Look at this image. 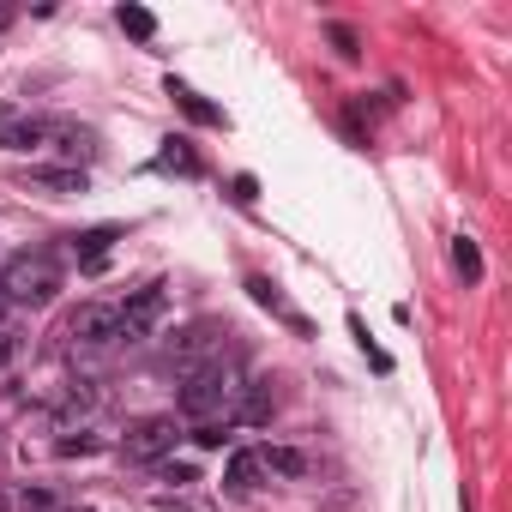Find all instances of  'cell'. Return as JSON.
Wrapping results in <instances>:
<instances>
[{
    "label": "cell",
    "mask_w": 512,
    "mask_h": 512,
    "mask_svg": "<svg viewBox=\"0 0 512 512\" xmlns=\"http://www.w3.org/2000/svg\"><path fill=\"white\" fill-rule=\"evenodd\" d=\"M55 290H61L55 253H13V260L0 266V296H7V308H49Z\"/></svg>",
    "instance_id": "6da1fadb"
},
{
    "label": "cell",
    "mask_w": 512,
    "mask_h": 512,
    "mask_svg": "<svg viewBox=\"0 0 512 512\" xmlns=\"http://www.w3.org/2000/svg\"><path fill=\"white\" fill-rule=\"evenodd\" d=\"M235 392H241V368H235V362H223V356H211L205 368H193V374H187V386H181L175 410H181V416H193V422H217V410H223V404H235Z\"/></svg>",
    "instance_id": "7a4b0ae2"
},
{
    "label": "cell",
    "mask_w": 512,
    "mask_h": 512,
    "mask_svg": "<svg viewBox=\"0 0 512 512\" xmlns=\"http://www.w3.org/2000/svg\"><path fill=\"white\" fill-rule=\"evenodd\" d=\"M175 440H181V422L175 416H145V422H133L127 428V458H139V464H157V458H169L175 452Z\"/></svg>",
    "instance_id": "3957f363"
},
{
    "label": "cell",
    "mask_w": 512,
    "mask_h": 512,
    "mask_svg": "<svg viewBox=\"0 0 512 512\" xmlns=\"http://www.w3.org/2000/svg\"><path fill=\"white\" fill-rule=\"evenodd\" d=\"M73 344H85V350H109V344H121V308H109V302H85L79 314H73Z\"/></svg>",
    "instance_id": "277c9868"
},
{
    "label": "cell",
    "mask_w": 512,
    "mask_h": 512,
    "mask_svg": "<svg viewBox=\"0 0 512 512\" xmlns=\"http://www.w3.org/2000/svg\"><path fill=\"white\" fill-rule=\"evenodd\" d=\"M157 314H163V284H145V290L121 308V344H139V338L157 326Z\"/></svg>",
    "instance_id": "5b68a950"
},
{
    "label": "cell",
    "mask_w": 512,
    "mask_h": 512,
    "mask_svg": "<svg viewBox=\"0 0 512 512\" xmlns=\"http://www.w3.org/2000/svg\"><path fill=\"white\" fill-rule=\"evenodd\" d=\"M55 139V121L43 115H7L0 121V151H43Z\"/></svg>",
    "instance_id": "8992f818"
},
{
    "label": "cell",
    "mask_w": 512,
    "mask_h": 512,
    "mask_svg": "<svg viewBox=\"0 0 512 512\" xmlns=\"http://www.w3.org/2000/svg\"><path fill=\"white\" fill-rule=\"evenodd\" d=\"M31 187H37V193H55V199H73V193L91 187V175H85L79 163H37V169H31Z\"/></svg>",
    "instance_id": "52a82bcc"
},
{
    "label": "cell",
    "mask_w": 512,
    "mask_h": 512,
    "mask_svg": "<svg viewBox=\"0 0 512 512\" xmlns=\"http://www.w3.org/2000/svg\"><path fill=\"white\" fill-rule=\"evenodd\" d=\"M266 482V464H260V446H247V452H235L229 464H223V488L229 494H253Z\"/></svg>",
    "instance_id": "ba28073f"
},
{
    "label": "cell",
    "mask_w": 512,
    "mask_h": 512,
    "mask_svg": "<svg viewBox=\"0 0 512 512\" xmlns=\"http://www.w3.org/2000/svg\"><path fill=\"white\" fill-rule=\"evenodd\" d=\"M260 464H266V476H284V482L308 476V452L302 446H260Z\"/></svg>",
    "instance_id": "9c48e42d"
},
{
    "label": "cell",
    "mask_w": 512,
    "mask_h": 512,
    "mask_svg": "<svg viewBox=\"0 0 512 512\" xmlns=\"http://www.w3.org/2000/svg\"><path fill=\"white\" fill-rule=\"evenodd\" d=\"M247 398H241V422H272V410H278V398H272V380H253V386H241Z\"/></svg>",
    "instance_id": "30bf717a"
},
{
    "label": "cell",
    "mask_w": 512,
    "mask_h": 512,
    "mask_svg": "<svg viewBox=\"0 0 512 512\" xmlns=\"http://www.w3.org/2000/svg\"><path fill=\"white\" fill-rule=\"evenodd\" d=\"M205 350H211V326H187V332L169 344V356H175V362H199Z\"/></svg>",
    "instance_id": "8fae6325"
},
{
    "label": "cell",
    "mask_w": 512,
    "mask_h": 512,
    "mask_svg": "<svg viewBox=\"0 0 512 512\" xmlns=\"http://www.w3.org/2000/svg\"><path fill=\"white\" fill-rule=\"evenodd\" d=\"M452 272H458L464 284H476V278H482V253H476V241H470V235H458V241H452Z\"/></svg>",
    "instance_id": "7c38bea8"
},
{
    "label": "cell",
    "mask_w": 512,
    "mask_h": 512,
    "mask_svg": "<svg viewBox=\"0 0 512 512\" xmlns=\"http://www.w3.org/2000/svg\"><path fill=\"white\" fill-rule=\"evenodd\" d=\"M115 19H121V31H133V37H151V31H157V19H151L145 7H121Z\"/></svg>",
    "instance_id": "4fadbf2b"
},
{
    "label": "cell",
    "mask_w": 512,
    "mask_h": 512,
    "mask_svg": "<svg viewBox=\"0 0 512 512\" xmlns=\"http://www.w3.org/2000/svg\"><path fill=\"white\" fill-rule=\"evenodd\" d=\"M13 494H19V512H55V494H49V488H31V482H25V488H13Z\"/></svg>",
    "instance_id": "5bb4252c"
},
{
    "label": "cell",
    "mask_w": 512,
    "mask_h": 512,
    "mask_svg": "<svg viewBox=\"0 0 512 512\" xmlns=\"http://www.w3.org/2000/svg\"><path fill=\"white\" fill-rule=\"evenodd\" d=\"M115 235H121V229H91V235H79V253H85V260H103Z\"/></svg>",
    "instance_id": "9a60e30c"
},
{
    "label": "cell",
    "mask_w": 512,
    "mask_h": 512,
    "mask_svg": "<svg viewBox=\"0 0 512 512\" xmlns=\"http://www.w3.org/2000/svg\"><path fill=\"white\" fill-rule=\"evenodd\" d=\"M326 37H332V49H338L344 61H356V55H362V49H356V31H350V25H332Z\"/></svg>",
    "instance_id": "2e32d148"
},
{
    "label": "cell",
    "mask_w": 512,
    "mask_h": 512,
    "mask_svg": "<svg viewBox=\"0 0 512 512\" xmlns=\"http://www.w3.org/2000/svg\"><path fill=\"white\" fill-rule=\"evenodd\" d=\"M193 440H199V446H223V440H229V422H199Z\"/></svg>",
    "instance_id": "e0dca14e"
},
{
    "label": "cell",
    "mask_w": 512,
    "mask_h": 512,
    "mask_svg": "<svg viewBox=\"0 0 512 512\" xmlns=\"http://www.w3.org/2000/svg\"><path fill=\"white\" fill-rule=\"evenodd\" d=\"M13 356H19V338H13V332H0V374L13 368Z\"/></svg>",
    "instance_id": "ac0fdd59"
},
{
    "label": "cell",
    "mask_w": 512,
    "mask_h": 512,
    "mask_svg": "<svg viewBox=\"0 0 512 512\" xmlns=\"http://www.w3.org/2000/svg\"><path fill=\"white\" fill-rule=\"evenodd\" d=\"M61 452H67V458H73V452H97V440H91V434H79V440H61Z\"/></svg>",
    "instance_id": "d6986e66"
},
{
    "label": "cell",
    "mask_w": 512,
    "mask_h": 512,
    "mask_svg": "<svg viewBox=\"0 0 512 512\" xmlns=\"http://www.w3.org/2000/svg\"><path fill=\"white\" fill-rule=\"evenodd\" d=\"M0 512H19V494L13 488H0Z\"/></svg>",
    "instance_id": "ffe728a7"
},
{
    "label": "cell",
    "mask_w": 512,
    "mask_h": 512,
    "mask_svg": "<svg viewBox=\"0 0 512 512\" xmlns=\"http://www.w3.org/2000/svg\"><path fill=\"white\" fill-rule=\"evenodd\" d=\"M0 25H13V7H0Z\"/></svg>",
    "instance_id": "44dd1931"
},
{
    "label": "cell",
    "mask_w": 512,
    "mask_h": 512,
    "mask_svg": "<svg viewBox=\"0 0 512 512\" xmlns=\"http://www.w3.org/2000/svg\"><path fill=\"white\" fill-rule=\"evenodd\" d=\"M0 314H7V296H0Z\"/></svg>",
    "instance_id": "7402d4cb"
}]
</instances>
